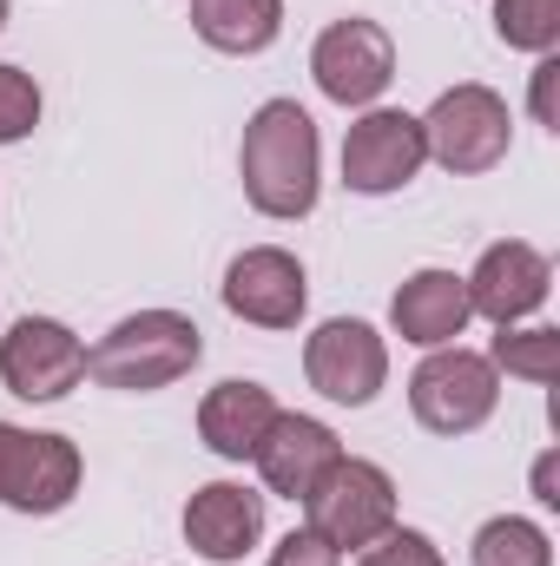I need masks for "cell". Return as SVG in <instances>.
<instances>
[{
    "label": "cell",
    "instance_id": "obj_1",
    "mask_svg": "<svg viewBox=\"0 0 560 566\" xmlns=\"http://www.w3.org/2000/svg\"><path fill=\"white\" fill-rule=\"evenodd\" d=\"M238 178H245V198L251 211L265 218H310L317 211V191H323V139H317V119L297 106V99H265L245 126L238 145Z\"/></svg>",
    "mask_w": 560,
    "mask_h": 566
},
{
    "label": "cell",
    "instance_id": "obj_2",
    "mask_svg": "<svg viewBox=\"0 0 560 566\" xmlns=\"http://www.w3.org/2000/svg\"><path fill=\"white\" fill-rule=\"evenodd\" d=\"M198 356H205V329L185 310H139L86 349V376L120 396H152V389L185 382Z\"/></svg>",
    "mask_w": 560,
    "mask_h": 566
},
{
    "label": "cell",
    "instance_id": "obj_3",
    "mask_svg": "<svg viewBox=\"0 0 560 566\" xmlns=\"http://www.w3.org/2000/svg\"><path fill=\"white\" fill-rule=\"evenodd\" d=\"M297 507H303V527L323 534L336 554H363L370 541H383L396 527V481H390V468H376L363 454H336Z\"/></svg>",
    "mask_w": 560,
    "mask_h": 566
},
{
    "label": "cell",
    "instance_id": "obj_4",
    "mask_svg": "<svg viewBox=\"0 0 560 566\" xmlns=\"http://www.w3.org/2000/svg\"><path fill=\"white\" fill-rule=\"evenodd\" d=\"M508 139H515V113H508V99H501L495 86H481V80L448 86V93L422 113V145H428V158H435L442 171H455V178L495 171V165L508 158Z\"/></svg>",
    "mask_w": 560,
    "mask_h": 566
},
{
    "label": "cell",
    "instance_id": "obj_5",
    "mask_svg": "<svg viewBox=\"0 0 560 566\" xmlns=\"http://www.w3.org/2000/svg\"><path fill=\"white\" fill-rule=\"evenodd\" d=\"M409 409L428 434H475L501 409V369L462 343L428 349L409 376Z\"/></svg>",
    "mask_w": 560,
    "mask_h": 566
},
{
    "label": "cell",
    "instance_id": "obj_6",
    "mask_svg": "<svg viewBox=\"0 0 560 566\" xmlns=\"http://www.w3.org/2000/svg\"><path fill=\"white\" fill-rule=\"evenodd\" d=\"M310 73H317V93L336 99V106H356L370 113L390 80H396V40L370 20V13H350V20H330L310 46Z\"/></svg>",
    "mask_w": 560,
    "mask_h": 566
},
{
    "label": "cell",
    "instance_id": "obj_7",
    "mask_svg": "<svg viewBox=\"0 0 560 566\" xmlns=\"http://www.w3.org/2000/svg\"><path fill=\"white\" fill-rule=\"evenodd\" d=\"M303 376H310V389L323 402L370 409L383 396V382H390V343L363 316H330L303 343Z\"/></svg>",
    "mask_w": 560,
    "mask_h": 566
},
{
    "label": "cell",
    "instance_id": "obj_8",
    "mask_svg": "<svg viewBox=\"0 0 560 566\" xmlns=\"http://www.w3.org/2000/svg\"><path fill=\"white\" fill-rule=\"evenodd\" d=\"M0 382L20 402H60L86 382V343L60 316H20L0 336Z\"/></svg>",
    "mask_w": 560,
    "mask_h": 566
},
{
    "label": "cell",
    "instance_id": "obj_9",
    "mask_svg": "<svg viewBox=\"0 0 560 566\" xmlns=\"http://www.w3.org/2000/svg\"><path fill=\"white\" fill-rule=\"evenodd\" d=\"M422 165H428V145H422V119L416 113L370 106V113L343 133V185L363 191V198H390V191H403Z\"/></svg>",
    "mask_w": 560,
    "mask_h": 566
},
{
    "label": "cell",
    "instance_id": "obj_10",
    "mask_svg": "<svg viewBox=\"0 0 560 566\" xmlns=\"http://www.w3.org/2000/svg\"><path fill=\"white\" fill-rule=\"evenodd\" d=\"M225 310L258 329H297L310 310V277L283 244H251L225 271Z\"/></svg>",
    "mask_w": 560,
    "mask_h": 566
},
{
    "label": "cell",
    "instance_id": "obj_11",
    "mask_svg": "<svg viewBox=\"0 0 560 566\" xmlns=\"http://www.w3.org/2000/svg\"><path fill=\"white\" fill-rule=\"evenodd\" d=\"M86 481V461L66 434H33L20 428L13 448H7V468H0V507L13 514H60Z\"/></svg>",
    "mask_w": 560,
    "mask_h": 566
},
{
    "label": "cell",
    "instance_id": "obj_12",
    "mask_svg": "<svg viewBox=\"0 0 560 566\" xmlns=\"http://www.w3.org/2000/svg\"><path fill=\"white\" fill-rule=\"evenodd\" d=\"M462 283H468V310L488 316L495 329H508V323H521V316H535V310L548 303L554 264H548V251H535V244H521V238H501V244L481 251V264Z\"/></svg>",
    "mask_w": 560,
    "mask_h": 566
},
{
    "label": "cell",
    "instance_id": "obj_13",
    "mask_svg": "<svg viewBox=\"0 0 560 566\" xmlns=\"http://www.w3.org/2000/svg\"><path fill=\"white\" fill-rule=\"evenodd\" d=\"M265 541V494L245 481H205L185 501V547L211 566L245 560Z\"/></svg>",
    "mask_w": 560,
    "mask_h": 566
},
{
    "label": "cell",
    "instance_id": "obj_14",
    "mask_svg": "<svg viewBox=\"0 0 560 566\" xmlns=\"http://www.w3.org/2000/svg\"><path fill=\"white\" fill-rule=\"evenodd\" d=\"M343 454V441H336V428L317 422V416H283L265 428V441H258V474H265V488L283 494V501H303L310 488H317V474L330 468Z\"/></svg>",
    "mask_w": 560,
    "mask_h": 566
},
{
    "label": "cell",
    "instance_id": "obj_15",
    "mask_svg": "<svg viewBox=\"0 0 560 566\" xmlns=\"http://www.w3.org/2000/svg\"><path fill=\"white\" fill-rule=\"evenodd\" d=\"M468 283L455 277V271H416V277H403V290L390 296V323H396V336L403 343H416V349H448L462 329H468Z\"/></svg>",
    "mask_w": 560,
    "mask_h": 566
},
{
    "label": "cell",
    "instance_id": "obj_16",
    "mask_svg": "<svg viewBox=\"0 0 560 566\" xmlns=\"http://www.w3.org/2000/svg\"><path fill=\"white\" fill-rule=\"evenodd\" d=\"M271 422H278V396L251 376H231L198 402V441L225 461H251Z\"/></svg>",
    "mask_w": 560,
    "mask_h": 566
},
{
    "label": "cell",
    "instance_id": "obj_17",
    "mask_svg": "<svg viewBox=\"0 0 560 566\" xmlns=\"http://www.w3.org/2000/svg\"><path fill=\"white\" fill-rule=\"evenodd\" d=\"M191 27L211 53L251 60L265 46H278L283 33V0H191Z\"/></svg>",
    "mask_w": 560,
    "mask_h": 566
},
{
    "label": "cell",
    "instance_id": "obj_18",
    "mask_svg": "<svg viewBox=\"0 0 560 566\" xmlns=\"http://www.w3.org/2000/svg\"><path fill=\"white\" fill-rule=\"evenodd\" d=\"M468 560L475 566H554V541H548V527H535V521H521V514H495V521L475 534Z\"/></svg>",
    "mask_w": 560,
    "mask_h": 566
},
{
    "label": "cell",
    "instance_id": "obj_19",
    "mask_svg": "<svg viewBox=\"0 0 560 566\" xmlns=\"http://www.w3.org/2000/svg\"><path fill=\"white\" fill-rule=\"evenodd\" d=\"M488 363L508 369V376H521V382H535V389H548V382L560 376V329H548V323H535V329L508 323V329L495 336Z\"/></svg>",
    "mask_w": 560,
    "mask_h": 566
},
{
    "label": "cell",
    "instance_id": "obj_20",
    "mask_svg": "<svg viewBox=\"0 0 560 566\" xmlns=\"http://www.w3.org/2000/svg\"><path fill=\"white\" fill-rule=\"evenodd\" d=\"M495 33L515 53H554L560 46V0H495Z\"/></svg>",
    "mask_w": 560,
    "mask_h": 566
},
{
    "label": "cell",
    "instance_id": "obj_21",
    "mask_svg": "<svg viewBox=\"0 0 560 566\" xmlns=\"http://www.w3.org/2000/svg\"><path fill=\"white\" fill-rule=\"evenodd\" d=\"M33 126H40V86H33V73L0 60V145H20Z\"/></svg>",
    "mask_w": 560,
    "mask_h": 566
},
{
    "label": "cell",
    "instance_id": "obj_22",
    "mask_svg": "<svg viewBox=\"0 0 560 566\" xmlns=\"http://www.w3.org/2000/svg\"><path fill=\"white\" fill-rule=\"evenodd\" d=\"M356 566H448V560H442V547H435L428 534H416V527H390L383 541L363 547Z\"/></svg>",
    "mask_w": 560,
    "mask_h": 566
},
{
    "label": "cell",
    "instance_id": "obj_23",
    "mask_svg": "<svg viewBox=\"0 0 560 566\" xmlns=\"http://www.w3.org/2000/svg\"><path fill=\"white\" fill-rule=\"evenodd\" d=\"M265 566H343V554L323 541V534H310V527H290L278 547H271V560Z\"/></svg>",
    "mask_w": 560,
    "mask_h": 566
},
{
    "label": "cell",
    "instance_id": "obj_24",
    "mask_svg": "<svg viewBox=\"0 0 560 566\" xmlns=\"http://www.w3.org/2000/svg\"><path fill=\"white\" fill-rule=\"evenodd\" d=\"M554 86H560V60L554 53H541V66H535V119L548 126V133H560V113H554Z\"/></svg>",
    "mask_w": 560,
    "mask_h": 566
},
{
    "label": "cell",
    "instance_id": "obj_25",
    "mask_svg": "<svg viewBox=\"0 0 560 566\" xmlns=\"http://www.w3.org/2000/svg\"><path fill=\"white\" fill-rule=\"evenodd\" d=\"M535 494H541L548 507H560V494H554V454H548V461L535 468Z\"/></svg>",
    "mask_w": 560,
    "mask_h": 566
},
{
    "label": "cell",
    "instance_id": "obj_26",
    "mask_svg": "<svg viewBox=\"0 0 560 566\" xmlns=\"http://www.w3.org/2000/svg\"><path fill=\"white\" fill-rule=\"evenodd\" d=\"M13 434H20V428H13V422H0V468H7V448H13Z\"/></svg>",
    "mask_w": 560,
    "mask_h": 566
},
{
    "label": "cell",
    "instance_id": "obj_27",
    "mask_svg": "<svg viewBox=\"0 0 560 566\" xmlns=\"http://www.w3.org/2000/svg\"><path fill=\"white\" fill-rule=\"evenodd\" d=\"M0 27H7V0H0Z\"/></svg>",
    "mask_w": 560,
    "mask_h": 566
}]
</instances>
